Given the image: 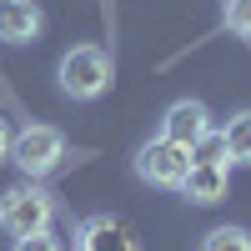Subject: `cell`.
<instances>
[{
    "mask_svg": "<svg viewBox=\"0 0 251 251\" xmlns=\"http://www.w3.org/2000/svg\"><path fill=\"white\" fill-rule=\"evenodd\" d=\"M55 80H60V91H66L71 100H96V96L111 91L116 66H111L106 46H91V40H86V46H71L66 55H60Z\"/></svg>",
    "mask_w": 251,
    "mask_h": 251,
    "instance_id": "obj_1",
    "label": "cell"
},
{
    "mask_svg": "<svg viewBox=\"0 0 251 251\" xmlns=\"http://www.w3.org/2000/svg\"><path fill=\"white\" fill-rule=\"evenodd\" d=\"M50 221H55V196L40 181H20V186H10V191H0V231H5L10 241L50 231Z\"/></svg>",
    "mask_w": 251,
    "mask_h": 251,
    "instance_id": "obj_2",
    "label": "cell"
},
{
    "mask_svg": "<svg viewBox=\"0 0 251 251\" xmlns=\"http://www.w3.org/2000/svg\"><path fill=\"white\" fill-rule=\"evenodd\" d=\"M10 161L25 171V181H46L50 171L66 166V136H60L55 126L30 121V126H20L15 141H10Z\"/></svg>",
    "mask_w": 251,
    "mask_h": 251,
    "instance_id": "obj_3",
    "label": "cell"
},
{
    "mask_svg": "<svg viewBox=\"0 0 251 251\" xmlns=\"http://www.w3.org/2000/svg\"><path fill=\"white\" fill-rule=\"evenodd\" d=\"M186 171H191V151L176 146V141H166V136L146 141L141 151H136V176L146 186H156V191H176Z\"/></svg>",
    "mask_w": 251,
    "mask_h": 251,
    "instance_id": "obj_4",
    "label": "cell"
},
{
    "mask_svg": "<svg viewBox=\"0 0 251 251\" xmlns=\"http://www.w3.org/2000/svg\"><path fill=\"white\" fill-rule=\"evenodd\" d=\"M75 251H141V236L131 221H121L111 211H91L75 226Z\"/></svg>",
    "mask_w": 251,
    "mask_h": 251,
    "instance_id": "obj_5",
    "label": "cell"
},
{
    "mask_svg": "<svg viewBox=\"0 0 251 251\" xmlns=\"http://www.w3.org/2000/svg\"><path fill=\"white\" fill-rule=\"evenodd\" d=\"M206 131H216V126H211V111H206V100H191V96H186V100H171V106H166V116H161V136L176 141V146H186V151H191Z\"/></svg>",
    "mask_w": 251,
    "mask_h": 251,
    "instance_id": "obj_6",
    "label": "cell"
},
{
    "mask_svg": "<svg viewBox=\"0 0 251 251\" xmlns=\"http://www.w3.org/2000/svg\"><path fill=\"white\" fill-rule=\"evenodd\" d=\"M46 30V10L35 0H0V40L5 46H30Z\"/></svg>",
    "mask_w": 251,
    "mask_h": 251,
    "instance_id": "obj_7",
    "label": "cell"
},
{
    "mask_svg": "<svg viewBox=\"0 0 251 251\" xmlns=\"http://www.w3.org/2000/svg\"><path fill=\"white\" fill-rule=\"evenodd\" d=\"M226 186H231V171H226V166L191 161V171L181 176V186H176V191L191 201V206H216V201H226Z\"/></svg>",
    "mask_w": 251,
    "mask_h": 251,
    "instance_id": "obj_8",
    "label": "cell"
},
{
    "mask_svg": "<svg viewBox=\"0 0 251 251\" xmlns=\"http://www.w3.org/2000/svg\"><path fill=\"white\" fill-rule=\"evenodd\" d=\"M221 141H226L231 166H251V111H236L231 121H226L221 126Z\"/></svg>",
    "mask_w": 251,
    "mask_h": 251,
    "instance_id": "obj_9",
    "label": "cell"
},
{
    "mask_svg": "<svg viewBox=\"0 0 251 251\" xmlns=\"http://www.w3.org/2000/svg\"><path fill=\"white\" fill-rule=\"evenodd\" d=\"M201 251H251V231L246 226H216L201 236Z\"/></svg>",
    "mask_w": 251,
    "mask_h": 251,
    "instance_id": "obj_10",
    "label": "cell"
},
{
    "mask_svg": "<svg viewBox=\"0 0 251 251\" xmlns=\"http://www.w3.org/2000/svg\"><path fill=\"white\" fill-rule=\"evenodd\" d=\"M191 161H206V166H231V156H226V141H221V131H206V136L191 146Z\"/></svg>",
    "mask_w": 251,
    "mask_h": 251,
    "instance_id": "obj_11",
    "label": "cell"
},
{
    "mask_svg": "<svg viewBox=\"0 0 251 251\" xmlns=\"http://www.w3.org/2000/svg\"><path fill=\"white\" fill-rule=\"evenodd\" d=\"M226 30L251 40V0H226Z\"/></svg>",
    "mask_w": 251,
    "mask_h": 251,
    "instance_id": "obj_12",
    "label": "cell"
},
{
    "mask_svg": "<svg viewBox=\"0 0 251 251\" xmlns=\"http://www.w3.org/2000/svg\"><path fill=\"white\" fill-rule=\"evenodd\" d=\"M10 251H66L50 231H35V236H20V241H10Z\"/></svg>",
    "mask_w": 251,
    "mask_h": 251,
    "instance_id": "obj_13",
    "label": "cell"
},
{
    "mask_svg": "<svg viewBox=\"0 0 251 251\" xmlns=\"http://www.w3.org/2000/svg\"><path fill=\"white\" fill-rule=\"evenodd\" d=\"M10 141H15V131H10V121H5V116H0V166H5V161H10Z\"/></svg>",
    "mask_w": 251,
    "mask_h": 251,
    "instance_id": "obj_14",
    "label": "cell"
}]
</instances>
